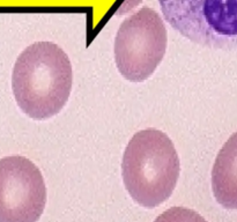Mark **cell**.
Listing matches in <instances>:
<instances>
[{"label": "cell", "mask_w": 237, "mask_h": 222, "mask_svg": "<svg viewBox=\"0 0 237 222\" xmlns=\"http://www.w3.org/2000/svg\"><path fill=\"white\" fill-rule=\"evenodd\" d=\"M73 85L71 60L52 42L27 46L15 61L12 89L15 101L28 117L44 121L66 105Z\"/></svg>", "instance_id": "obj_1"}, {"label": "cell", "mask_w": 237, "mask_h": 222, "mask_svg": "<svg viewBox=\"0 0 237 222\" xmlns=\"http://www.w3.org/2000/svg\"><path fill=\"white\" fill-rule=\"evenodd\" d=\"M180 163L172 141L156 129L139 131L126 146L121 176L131 198L146 208L160 206L172 194Z\"/></svg>", "instance_id": "obj_2"}, {"label": "cell", "mask_w": 237, "mask_h": 222, "mask_svg": "<svg viewBox=\"0 0 237 222\" xmlns=\"http://www.w3.org/2000/svg\"><path fill=\"white\" fill-rule=\"evenodd\" d=\"M165 21L201 46L237 48V0H159Z\"/></svg>", "instance_id": "obj_3"}, {"label": "cell", "mask_w": 237, "mask_h": 222, "mask_svg": "<svg viewBox=\"0 0 237 222\" xmlns=\"http://www.w3.org/2000/svg\"><path fill=\"white\" fill-rule=\"evenodd\" d=\"M167 45L163 19L154 10L142 7L117 30L113 49L117 69L131 82L145 81L162 61Z\"/></svg>", "instance_id": "obj_4"}, {"label": "cell", "mask_w": 237, "mask_h": 222, "mask_svg": "<svg viewBox=\"0 0 237 222\" xmlns=\"http://www.w3.org/2000/svg\"><path fill=\"white\" fill-rule=\"evenodd\" d=\"M46 204L41 170L23 156L0 160V222H37Z\"/></svg>", "instance_id": "obj_5"}, {"label": "cell", "mask_w": 237, "mask_h": 222, "mask_svg": "<svg viewBox=\"0 0 237 222\" xmlns=\"http://www.w3.org/2000/svg\"><path fill=\"white\" fill-rule=\"evenodd\" d=\"M212 190L222 207L237 209V132L219 150L212 169Z\"/></svg>", "instance_id": "obj_6"}, {"label": "cell", "mask_w": 237, "mask_h": 222, "mask_svg": "<svg viewBox=\"0 0 237 222\" xmlns=\"http://www.w3.org/2000/svg\"><path fill=\"white\" fill-rule=\"evenodd\" d=\"M154 222H207L199 213L186 207H171L156 217Z\"/></svg>", "instance_id": "obj_7"}]
</instances>
